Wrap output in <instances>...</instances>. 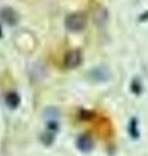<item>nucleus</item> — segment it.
Instances as JSON below:
<instances>
[{
	"instance_id": "nucleus-6",
	"label": "nucleus",
	"mask_w": 148,
	"mask_h": 156,
	"mask_svg": "<svg viewBox=\"0 0 148 156\" xmlns=\"http://www.w3.org/2000/svg\"><path fill=\"white\" fill-rule=\"evenodd\" d=\"M146 20H148V12H146V13H143L142 16L139 17V21H146Z\"/></svg>"
},
{
	"instance_id": "nucleus-2",
	"label": "nucleus",
	"mask_w": 148,
	"mask_h": 156,
	"mask_svg": "<svg viewBox=\"0 0 148 156\" xmlns=\"http://www.w3.org/2000/svg\"><path fill=\"white\" fill-rule=\"evenodd\" d=\"M82 61V56H81V52L74 50V51H70L69 53H66L65 56V66L68 68H76L81 64Z\"/></svg>"
},
{
	"instance_id": "nucleus-5",
	"label": "nucleus",
	"mask_w": 148,
	"mask_h": 156,
	"mask_svg": "<svg viewBox=\"0 0 148 156\" xmlns=\"http://www.w3.org/2000/svg\"><path fill=\"white\" fill-rule=\"evenodd\" d=\"M77 146L82 151H90L92 148V140L88 138L87 135H82V136H79V139H78Z\"/></svg>"
},
{
	"instance_id": "nucleus-4",
	"label": "nucleus",
	"mask_w": 148,
	"mask_h": 156,
	"mask_svg": "<svg viewBox=\"0 0 148 156\" xmlns=\"http://www.w3.org/2000/svg\"><path fill=\"white\" fill-rule=\"evenodd\" d=\"M5 103L8 104L9 108L14 109L19 104V96L16 94V92H8L7 96H5Z\"/></svg>"
},
{
	"instance_id": "nucleus-1",
	"label": "nucleus",
	"mask_w": 148,
	"mask_h": 156,
	"mask_svg": "<svg viewBox=\"0 0 148 156\" xmlns=\"http://www.w3.org/2000/svg\"><path fill=\"white\" fill-rule=\"evenodd\" d=\"M86 22H87L86 14L82 12H76V13L69 14L66 17L65 26L68 30H70V31H81L85 29Z\"/></svg>"
},
{
	"instance_id": "nucleus-3",
	"label": "nucleus",
	"mask_w": 148,
	"mask_h": 156,
	"mask_svg": "<svg viewBox=\"0 0 148 156\" xmlns=\"http://www.w3.org/2000/svg\"><path fill=\"white\" fill-rule=\"evenodd\" d=\"M0 18H2L5 23L12 26L17 22V13L14 12L12 8L7 7V8H3L2 11H0Z\"/></svg>"
},
{
	"instance_id": "nucleus-7",
	"label": "nucleus",
	"mask_w": 148,
	"mask_h": 156,
	"mask_svg": "<svg viewBox=\"0 0 148 156\" xmlns=\"http://www.w3.org/2000/svg\"><path fill=\"white\" fill-rule=\"evenodd\" d=\"M0 37H2V30H0Z\"/></svg>"
}]
</instances>
